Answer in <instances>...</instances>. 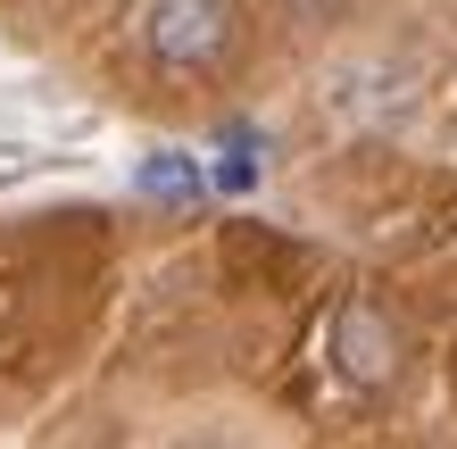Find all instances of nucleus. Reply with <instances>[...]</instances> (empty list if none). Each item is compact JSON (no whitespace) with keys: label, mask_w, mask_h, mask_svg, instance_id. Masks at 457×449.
<instances>
[{"label":"nucleus","mask_w":457,"mask_h":449,"mask_svg":"<svg viewBox=\"0 0 457 449\" xmlns=\"http://www.w3.org/2000/svg\"><path fill=\"white\" fill-rule=\"evenodd\" d=\"M133 42L158 75H217L241 50L233 0H133Z\"/></svg>","instance_id":"1"},{"label":"nucleus","mask_w":457,"mask_h":449,"mask_svg":"<svg viewBox=\"0 0 457 449\" xmlns=\"http://www.w3.org/2000/svg\"><path fill=\"white\" fill-rule=\"evenodd\" d=\"M325 350H333V375H341L349 391H391L399 366H408V333H399L374 300H341Z\"/></svg>","instance_id":"2"}]
</instances>
